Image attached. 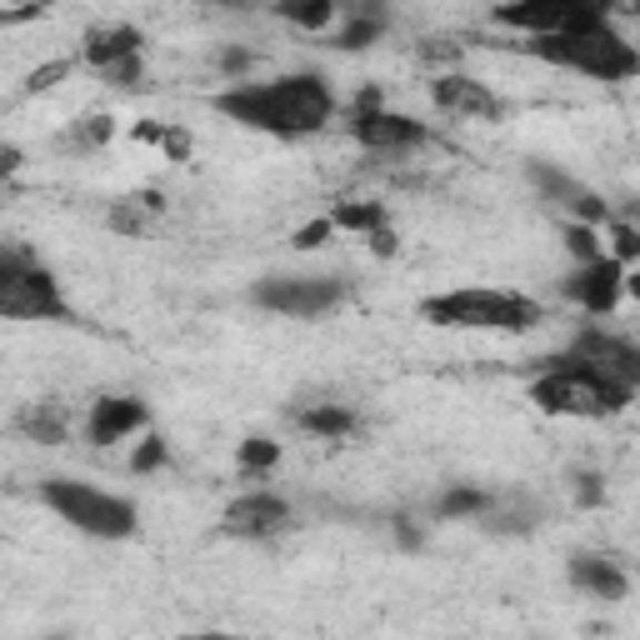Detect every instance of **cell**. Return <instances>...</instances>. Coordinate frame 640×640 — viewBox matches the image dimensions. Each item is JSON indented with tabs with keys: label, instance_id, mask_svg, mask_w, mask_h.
<instances>
[{
	"label": "cell",
	"instance_id": "6da1fadb",
	"mask_svg": "<svg viewBox=\"0 0 640 640\" xmlns=\"http://www.w3.org/2000/svg\"><path fill=\"white\" fill-rule=\"evenodd\" d=\"M210 106L226 120H236V126L260 130V136L306 140V136H320V130L336 120L340 100L326 76H316V70H290V76H276V80L226 86L210 96Z\"/></svg>",
	"mask_w": 640,
	"mask_h": 640
},
{
	"label": "cell",
	"instance_id": "7a4b0ae2",
	"mask_svg": "<svg viewBox=\"0 0 640 640\" xmlns=\"http://www.w3.org/2000/svg\"><path fill=\"white\" fill-rule=\"evenodd\" d=\"M526 400L540 410V416H566V420H610V416H626L636 406V390L626 380H610L596 376L590 366H580L576 356H546L540 370L530 376Z\"/></svg>",
	"mask_w": 640,
	"mask_h": 640
},
{
	"label": "cell",
	"instance_id": "3957f363",
	"mask_svg": "<svg viewBox=\"0 0 640 640\" xmlns=\"http://www.w3.org/2000/svg\"><path fill=\"white\" fill-rule=\"evenodd\" d=\"M420 320L446 330H500V336H526L546 320V306L536 296L520 290H446V296H426L420 300Z\"/></svg>",
	"mask_w": 640,
	"mask_h": 640
},
{
	"label": "cell",
	"instance_id": "277c9868",
	"mask_svg": "<svg viewBox=\"0 0 640 640\" xmlns=\"http://www.w3.org/2000/svg\"><path fill=\"white\" fill-rule=\"evenodd\" d=\"M40 500H46L66 526H76L80 536H96V540H130L140 526L136 500L96 490V486H86V480L50 476V480H40Z\"/></svg>",
	"mask_w": 640,
	"mask_h": 640
},
{
	"label": "cell",
	"instance_id": "5b68a950",
	"mask_svg": "<svg viewBox=\"0 0 640 640\" xmlns=\"http://www.w3.org/2000/svg\"><path fill=\"white\" fill-rule=\"evenodd\" d=\"M526 50L540 66L580 70V76L610 80V86L640 76V46H630L616 26L600 30V36H540V40H526Z\"/></svg>",
	"mask_w": 640,
	"mask_h": 640
},
{
	"label": "cell",
	"instance_id": "8992f818",
	"mask_svg": "<svg viewBox=\"0 0 640 640\" xmlns=\"http://www.w3.org/2000/svg\"><path fill=\"white\" fill-rule=\"evenodd\" d=\"M0 316L6 320H56L76 326V306L60 296V280L30 250H0Z\"/></svg>",
	"mask_w": 640,
	"mask_h": 640
},
{
	"label": "cell",
	"instance_id": "52a82bcc",
	"mask_svg": "<svg viewBox=\"0 0 640 640\" xmlns=\"http://www.w3.org/2000/svg\"><path fill=\"white\" fill-rule=\"evenodd\" d=\"M490 20L506 30L540 40V36H600L616 26V10L600 0H506L490 10Z\"/></svg>",
	"mask_w": 640,
	"mask_h": 640
},
{
	"label": "cell",
	"instance_id": "ba28073f",
	"mask_svg": "<svg viewBox=\"0 0 640 640\" xmlns=\"http://www.w3.org/2000/svg\"><path fill=\"white\" fill-rule=\"evenodd\" d=\"M340 300H346V280L340 276H260L250 286V306L290 320H320Z\"/></svg>",
	"mask_w": 640,
	"mask_h": 640
},
{
	"label": "cell",
	"instance_id": "9c48e42d",
	"mask_svg": "<svg viewBox=\"0 0 640 640\" xmlns=\"http://www.w3.org/2000/svg\"><path fill=\"white\" fill-rule=\"evenodd\" d=\"M346 130L350 140H360L366 150H380V156H406V150L430 146V126L406 110H346Z\"/></svg>",
	"mask_w": 640,
	"mask_h": 640
},
{
	"label": "cell",
	"instance_id": "30bf717a",
	"mask_svg": "<svg viewBox=\"0 0 640 640\" xmlns=\"http://www.w3.org/2000/svg\"><path fill=\"white\" fill-rule=\"evenodd\" d=\"M290 520H296V510H290L286 496H276V490H246V496H236L226 506L220 526H226V536H240V540H276L290 530Z\"/></svg>",
	"mask_w": 640,
	"mask_h": 640
},
{
	"label": "cell",
	"instance_id": "8fae6325",
	"mask_svg": "<svg viewBox=\"0 0 640 640\" xmlns=\"http://www.w3.org/2000/svg\"><path fill=\"white\" fill-rule=\"evenodd\" d=\"M570 356H576L580 366H590L596 376L626 380V386L640 396V346L636 340H620L600 326H586L576 340H570Z\"/></svg>",
	"mask_w": 640,
	"mask_h": 640
},
{
	"label": "cell",
	"instance_id": "7c38bea8",
	"mask_svg": "<svg viewBox=\"0 0 640 640\" xmlns=\"http://www.w3.org/2000/svg\"><path fill=\"white\" fill-rule=\"evenodd\" d=\"M560 296L576 300L586 316H610L626 300V266L620 260H596V266H576L560 280Z\"/></svg>",
	"mask_w": 640,
	"mask_h": 640
},
{
	"label": "cell",
	"instance_id": "4fadbf2b",
	"mask_svg": "<svg viewBox=\"0 0 640 640\" xmlns=\"http://www.w3.org/2000/svg\"><path fill=\"white\" fill-rule=\"evenodd\" d=\"M430 106L446 110V116H470V120H500L506 106L486 80L466 76V70H450V76H430Z\"/></svg>",
	"mask_w": 640,
	"mask_h": 640
},
{
	"label": "cell",
	"instance_id": "5bb4252c",
	"mask_svg": "<svg viewBox=\"0 0 640 640\" xmlns=\"http://www.w3.org/2000/svg\"><path fill=\"white\" fill-rule=\"evenodd\" d=\"M146 426H150V410L140 396H96L90 400V416H86V440L106 450V446L130 440Z\"/></svg>",
	"mask_w": 640,
	"mask_h": 640
},
{
	"label": "cell",
	"instance_id": "9a60e30c",
	"mask_svg": "<svg viewBox=\"0 0 640 640\" xmlns=\"http://www.w3.org/2000/svg\"><path fill=\"white\" fill-rule=\"evenodd\" d=\"M566 580L576 590H586L590 600H606V606H616V600L630 596L626 566H620L616 556H600V550H576V556L566 560Z\"/></svg>",
	"mask_w": 640,
	"mask_h": 640
},
{
	"label": "cell",
	"instance_id": "2e32d148",
	"mask_svg": "<svg viewBox=\"0 0 640 640\" xmlns=\"http://www.w3.org/2000/svg\"><path fill=\"white\" fill-rule=\"evenodd\" d=\"M140 50H146V30H140V26H126V20H116V26H90V30H86L80 60H86L90 70H100V76H106L110 66H120V60H136Z\"/></svg>",
	"mask_w": 640,
	"mask_h": 640
},
{
	"label": "cell",
	"instance_id": "e0dca14e",
	"mask_svg": "<svg viewBox=\"0 0 640 640\" xmlns=\"http://www.w3.org/2000/svg\"><path fill=\"white\" fill-rule=\"evenodd\" d=\"M20 436L36 440V446H66L70 440V410L60 400H30L26 410L16 416Z\"/></svg>",
	"mask_w": 640,
	"mask_h": 640
},
{
	"label": "cell",
	"instance_id": "ac0fdd59",
	"mask_svg": "<svg viewBox=\"0 0 640 640\" xmlns=\"http://www.w3.org/2000/svg\"><path fill=\"white\" fill-rule=\"evenodd\" d=\"M386 26H390V10L386 6H360L356 16L346 20V26L336 30V36L326 40L330 50H340V56H356V50H370L380 36H386Z\"/></svg>",
	"mask_w": 640,
	"mask_h": 640
},
{
	"label": "cell",
	"instance_id": "d6986e66",
	"mask_svg": "<svg viewBox=\"0 0 640 640\" xmlns=\"http://www.w3.org/2000/svg\"><path fill=\"white\" fill-rule=\"evenodd\" d=\"M296 426L306 430V436L316 440H346L360 430V416L346 406H336V400H316V406H300L296 410Z\"/></svg>",
	"mask_w": 640,
	"mask_h": 640
},
{
	"label": "cell",
	"instance_id": "ffe728a7",
	"mask_svg": "<svg viewBox=\"0 0 640 640\" xmlns=\"http://www.w3.org/2000/svg\"><path fill=\"white\" fill-rule=\"evenodd\" d=\"M496 506V496L480 486H446L436 496V520H480Z\"/></svg>",
	"mask_w": 640,
	"mask_h": 640
},
{
	"label": "cell",
	"instance_id": "44dd1931",
	"mask_svg": "<svg viewBox=\"0 0 640 640\" xmlns=\"http://www.w3.org/2000/svg\"><path fill=\"white\" fill-rule=\"evenodd\" d=\"M526 176H530V186H536L540 196H546V200H556V206H566V210L576 206V200L590 190V186H580L576 176H566V170H560V166H550V160H530V166H526Z\"/></svg>",
	"mask_w": 640,
	"mask_h": 640
},
{
	"label": "cell",
	"instance_id": "7402d4cb",
	"mask_svg": "<svg viewBox=\"0 0 640 640\" xmlns=\"http://www.w3.org/2000/svg\"><path fill=\"white\" fill-rule=\"evenodd\" d=\"M330 220H336V230H350V236L366 240L390 226V210L380 206V200H340V206L330 210Z\"/></svg>",
	"mask_w": 640,
	"mask_h": 640
},
{
	"label": "cell",
	"instance_id": "603a6c76",
	"mask_svg": "<svg viewBox=\"0 0 640 640\" xmlns=\"http://www.w3.org/2000/svg\"><path fill=\"white\" fill-rule=\"evenodd\" d=\"M270 16H276L280 26L306 30V36H326L330 20H336V6H330V0H300V6H276Z\"/></svg>",
	"mask_w": 640,
	"mask_h": 640
},
{
	"label": "cell",
	"instance_id": "cb8c5ba5",
	"mask_svg": "<svg viewBox=\"0 0 640 640\" xmlns=\"http://www.w3.org/2000/svg\"><path fill=\"white\" fill-rule=\"evenodd\" d=\"M480 526L490 530V536H530V530L540 526V510L536 506H490L486 516H480Z\"/></svg>",
	"mask_w": 640,
	"mask_h": 640
},
{
	"label": "cell",
	"instance_id": "d4e9b609",
	"mask_svg": "<svg viewBox=\"0 0 640 640\" xmlns=\"http://www.w3.org/2000/svg\"><path fill=\"white\" fill-rule=\"evenodd\" d=\"M110 140H116V116H110V110L80 116L76 126L66 130V146H70V150H106Z\"/></svg>",
	"mask_w": 640,
	"mask_h": 640
},
{
	"label": "cell",
	"instance_id": "484cf974",
	"mask_svg": "<svg viewBox=\"0 0 640 640\" xmlns=\"http://www.w3.org/2000/svg\"><path fill=\"white\" fill-rule=\"evenodd\" d=\"M560 246H566V256L576 260V266H596V260H606V240H600V230L580 226V220H566V226H560Z\"/></svg>",
	"mask_w": 640,
	"mask_h": 640
},
{
	"label": "cell",
	"instance_id": "4316f807",
	"mask_svg": "<svg viewBox=\"0 0 640 640\" xmlns=\"http://www.w3.org/2000/svg\"><path fill=\"white\" fill-rule=\"evenodd\" d=\"M150 210L140 206V196H120V200H110V210H106V226L116 230V236H126V240H140L150 230Z\"/></svg>",
	"mask_w": 640,
	"mask_h": 640
},
{
	"label": "cell",
	"instance_id": "83f0119b",
	"mask_svg": "<svg viewBox=\"0 0 640 640\" xmlns=\"http://www.w3.org/2000/svg\"><path fill=\"white\" fill-rule=\"evenodd\" d=\"M416 56H420V66H430L436 76H450V70L460 66V56H466V46H460L456 36H426L416 46Z\"/></svg>",
	"mask_w": 640,
	"mask_h": 640
},
{
	"label": "cell",
	"instance_id": "f1b7e54d",
	"mask_svg": "<svg viewBox=\"0 0 640 640\" xmlns=\"http://www.w3.org/2000/svg\"><path fill=\"white\" fill-rule=\"evenodd\" d=\"M236 460H240V470H250V476H266V470H276V466H280V440H270V436H250V440H240Z\"/></svg>",
	"mask_w": 640,
	"mask_h": 640
},
{
	"label": "cell",
	"instance_id": "f546056e",
	"mask_svg": "<svg viewBox=\"0 0 640 640\" xmlns=\"http://www.w3.org/2000/svg\"><path fill=\"white\" fill-rule=\"evenodd\" d=\"M606 256L620 260V266L630 270L640 260V230L626 226V220H610V226H606Z\"/></svg>",
	"mask_w": 640,
	"mask_h": 640
},
{
	"label": "cell",
	"instance_id": "4dcf8cb0",
	"mask_svg": "<svg viewBox=\"0 0 640 640\" xmlns=\"http://www.w3.org/2000/svg\"><path fill=\"white\" fill-rule=\"evenodd\" d=\"M570 500H576V510H600L606 506V476L600 470H570Z\"/></svg>",
	"mask_w": 640,
	"mask_h": 640
},
{
	"label": "cell",
	"instance_id": "1f68e13d",
	"mask_svg": "<svg viewBox=\"0 0 640 640\" xmlns=\"http://www.w3.org/2000/svg\"><path fill=\"white\" fill-rule=\"evenodd\" d=\"M250 66H256V50L240 46V40H230V46H220V50H216V70L230 80V86H246Z\"/></svg>",
	"mask_w": 640,
	"mask_h": 640
},
{
	"label": "cell",
	"instance_id": "d6a6232c",
	"mask_svg": "<svg viewBox=\"0 0 640 640\" xmlns=\"http://www.w3.org/2000/svg\"><path fill=\"white\" fill-rule=\"evenodd\" d=\"M166 466H170L166 436H146L136 450H130V470H136V476H156V470H166Z\"/></svg>",
	"mask_w": 640,
	"mask_h": 640
},
{
	"label": "cell",
	"instance_id": "836d02e7",
	"mask_svg": "<svg viewBox=\"0 0 640 640\" xmlns=\"http://www.w3.org/2000/svg\"><path fill=\"white\" fill-rule=\"evenodd\" d=\"M70 76H76V60H46V66H36L26 76V96H46V90H56Z\"/></svg>",
	"mask_w": 640,
	"mask_h": 640
},
{
	"label": "cell",
	"instance_id": "e575fe53",
	"mask_svg": "<svg viewBox=\"0 0 640 640\" xmlns=\"http://www.w3.org/2000/svg\"><path fill=\"white\" fill-rule=\"evenodd\" d=\"M190 156H196V136H190L186 126H176V120H166V140H160V160H170V166H186Z\"/></svg>",
	"mask_w": 640,
	"mask_h": 640
},
{
	"label": "cell",
	"instance_id": "d590c367",
	"mask_svg": "<svg viewBox=\"0 0 640 640\" xmlns=\"http://www.w3.org/2000/svg\"><path fill=\"white\" fill-rule=\"evenodd\" d=\"M390 540H396L406 556H420V550H426V530H420L416 516H390Z\"/></svg>",
	"mask_w": 640,
	"mask_h": 640
},
{
	"label": "cell",
	"instance_id": "8d00e7d4",
	"mask_svg": "<svg viewBox=\"0 0 640 640\" xmlns=\"http://www.w3.org/2000/svg\"><path fill=\"white\" fill-rule=\"evenodd\" d=\"M330 236H336V220H330V216H316V220H306V226L290 236V246H296V250H320Z\"/></svg>",
	"mask_w": 640,
	"mask_h": 640
},
{
	"label": "cell",
	"instance_id": "74e56055",
	"mask_svg": "<svg viewBox=\"0 0 640 640\" xmlns=\"http://www.w3.org/2000/svg\"><path fill=\"white\" fill-rule=\"evenodd\" d=\"M100 80H106V86H116V90H136L140 80H146V60H140V56L136 60H120V66H110Z\"/></svg>",
	"mask_w": 640,
	"mask_h": 640
},
{
	"label": "cell",
	"instance_id": "f35d334b",
	"mask_svg": "<svg viewBox=\"0 0 640 640\" xmlns=\"http://www.w3.org/2000/svg\"><path fill=\"white\" fill-rule=\"evenodd\" d=\"M366 246H370V256H376V260H396L400 256V230L396 226L376 230V236H366Z\"/></svg>",
	"mask_w": 640,
	"mask_h": 640
},
{
	"label": "cell",
	"instance_id": "ab89813d",
	"mask_svg": "<svg viewBox=\"0 0 640 640\" xmlns=\"http://www.w3.org/2000/svg\"><path fill=\"white\" fill-rule=\"evenodd\" d=\"M130 140L160 150V140H166V120H136V126H130Z\"/></svg>",
	"mask_w": 640,
	"mask_h": 640
},
{
	"label": "cell",
	"instance_id": "60d3db41",
	"mask_svg": "<svg viewBox=\"0 0 640 640\" xmlns=\"http://www.w3.org/2000/svg\"><path fill=\"white\" fill-rule=\"evenodd\" d=\"M40 16H46L40 6H20V10H16V6H6V10H0V26L10 30V26H26V20H40Z\"/></svg>",
	"mask_w": 640,
	"mask_h": 640
},
{
	"label": "cell",
	"instance_id": "b9f144b4",
	"mask_svg": "<svg viewBox=\"0 0 640 640\" xmlns=\"http://www.w3.org/2000/svg\"><path fill=\"white\" fill-rule=\"evenodd\" d=\"M20 166H26V150H20V146H10V140H6V146H0V176L10 180Z\"/></svg>",
	"mask_w": 640,
	"mask_h": 640
},
{
	"label": "cell",
	"instance_id": "7bdbcfd3",
	"mask_svg": "<svg viewBox=\"0 0 640 640\" xmlns=\"http://www.w3.org/2000/svg\"><path fill=\"white\" fill-rule=\"evenodd\" d=\"M626 300H636V306H640V266L626 270Z\"/></svg>",
	"mask_w": 640,
	"mask_h": 640
},
{
	"label": "cell",
	"instance_id": "ee69618b",
	"mask_svg": "<svg viewBox=\"0 0 640 640\" xmlns=\"http://www.w3.org/2000/svg\"><path fill=\"white\" fill-rule=\"evenodd\" d=\"M186 640H240V636H230V630H196V636H186Z\"/></svg>",
	"mask_w": 640,
	"mask_h": 640
},
{
	"label": "cell",
	"instance_id": "f6af8a7d",
	"mask_svg": "<svg viewBox=\"0 0 640 640\" xmlns=\"http://www.w3.org/2000/svg\"><path fill=\"white\" fill-rule=\"evenodd\" d=\"M46 640H76V636H70V630H50Z\"/></svg>",
	"mask_w": 640,
	"mask_h": 640
},
{
	"label": "cell",
	"instance_id": "bcb514c9",
	"mask_svg": "<svg viewBox=\"0 0 640 640\" xmlns=\"http://www.w3.org/2000/svg\"><path fill=\"white\" fill-rule=\"evenodd\" d=\"M620 16H630V20H640V6H626V10H620Z\"/></svg>",
	"mask_w": 640,
	"mask_h": 640
}]
</instances>
